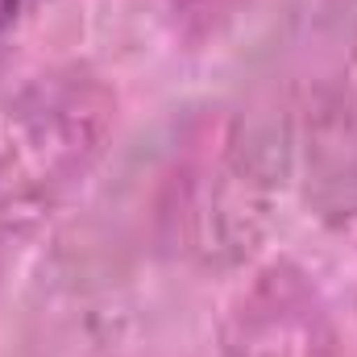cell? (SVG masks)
<instances>
[{
	"instance_id": "1",
	"label": "cell",
	"mask_w": 357,
	"mask_h": 357,
	"mask_svg": "<svg viewBox=\"0 0 357 357\" xmlns=\"http://www.w3.org/2000/svg\"><path fill=\"white\" fill-rule=\"evenodd\" d=\"M17 4H21V0H0V29L17 17Z\"/></svg>"
}]
</instances>
